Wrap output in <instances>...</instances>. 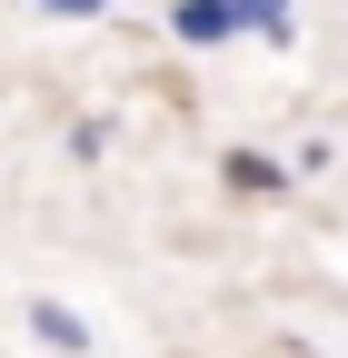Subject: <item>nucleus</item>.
Listing matches in <instances>:
<instances>
[{"instance_id":"obj_1","label":"nucleus","mask_w":348,"mask_h":358,"mask_svg":"<svg viewBox=\"0 0 348 358\" xmlns=\"http://www.w3.org/2000/svg\"><path fill=\"white\" fill-rule=\"evenodd\" d=\"M169 40L180 50H229L239 40V0H169Z\"/></svg>"},{"instance_id":"obj_2","label":"nucleus","mask_w":348,"mask_h":358,"mask_svg":"<svg viewBox=\"0 0 348 358\" xmlns=\"http://www.w3.org/2000/svg\"><path fill=\"white\" fill-rule=\"evenodd\" d=\"M20 329H30L40 348H60V358H90V319H80L70 299H30V308H20Z\"/></svg>"},{"instance_id":"obj_3","label":"nucleus","mask_w":348,"mask_h":358,"mask_svg":"<svg viewBox=\"0 0 348 358\" xmlns=\"http://www.w3.org/2000/svg\"><path fill=\"white\" fill-rule=\"evenodd\" d=\"M219 189H229V199H279V189H289V159H269V150H219Z\"/></svg>"},{"instance_id":"obj_4","label":"nucleus","mask_w":348,"mask_h":358,"mask_svg":"<svg viewBox=\"0 0 348 358\" xmlns=\"http://www.w3.org/2000/svg\"><path fill=\"white\" fill-rule=\"evenodd\" d=\"M239 40H269V50H289V40H298V10H289V0H239Z\"/></svg>"},{"instance_id":"obj_5","label":"nucleus","mask_w":348,"mask_h":358,"mask_svg":"<svg viewBox=\"0 0 348 358\" xmlns=\"http://www.w3.org/2000/svg\"><path fill=\"white\" fill-rule=\"evenodd\" d=\"M110 140H119V120H110V110L70 120V159H80V169H90V159H110Z\"/></svg>"},{"instance_id":"obj_6","label":"nucleus","mask_w":348,"mask_h":358,"mask_svg":"<svg viewBox=\"0 0 348 358\" xmlns=\"http://www.w3.org/2000/svg\"><path fill=\"white\" fill-rule=\"evenodd\" d=\"M30 10H50V20H100V10H119V0H30Z\"/></svg>"}]
</instances>
